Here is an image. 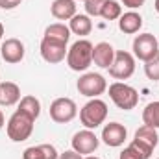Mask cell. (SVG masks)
Instances as JSON below:
<instances>
[{
    "label": "cell",
    "instance_id": "cell-24",
    "mask_svg": "<svg viewBox=\"0 0 159 159\" xmlns=\"http://www.w3.org/2000/svg\"><path fill=\"white\" fill-rule=\"evenodd\" d=\"M144 74L148 76V80L152 81H157L159 80V52L144 63Z\"/></svg>",
    "mask_w": 159,
    "mask_h": 159
},
{
    "label": "cell",
    "instance_id": "cell-4",
    "mask_svg": "<svg viewBox=\"0 0 159 159\" xmlns=\"http://www.w3.org/2000/svg\"><path fill=\"white\" fill-rule=\"evenodd\" d=\"M109 98L119 109H124V111H129L139 104V93L131 85L122 81H115L109 85Z\"/></svg>",
    "mask_w": 159,
    "mask_h": 159
},
{
    "label": "cell",
    "instance_id": "cell-1",
    "mask_svg": "<svg viewBox=\"0 0 159 159\" xmlns=\"http://www.w3.org/2000/svg\"><path fill=\"white\" fill-rule=\"evenodd\" d=\"M93 43L87 39H80L76 41L69 52H67V65L76 70V72H81V70H87L93 63Z\"/></svg>",
    "mask_w": 159,
    "mask_h": 159
},
{
    "label": "cell",
    "instance_id": "cell-12",
    "mask_svg": "<svg viewBox=\"0 0 159 159\" xmlns=\"http://www.w3.org/2000/svg\"><path fill=\"white\" fill-rule=\"evenodd\" d=\"M126 137H128V129H126L120 122H109V124H106L104 129H102V141H104L107 146H113V148L124 144Z\"/></svg>",
    "mask_w": 159,
    "mask_h": 159
},
{
    "label": "cell",
    "instance_id": "cell-6",
    "mask_svg": "<svg viewBox=\"0 0 159 159\" xmlns=\"http://www.w3.org/2000/svg\"><path fill=\"white\" fill-rule=\"evenodd\" d=\"M76 115H78V107L76 102L70 98H56L50 104V119L57 124H67L76 119Z\"/></svg>",
    "mask_w": 159,
    "mask_h": 159
},
{
    "label": "cell",
    "instance_id": "cell-29",
    "mask_svg": "<svg viewBox=\"0 0 159 159\" xmlns=\"http://www.w3.org/2000/svg\"><path fill=\"white\" fill-rule=\"evenodd\" d=\"M19 4L17 2H13V0H0V7L2 9H13V7H17Z\"/></svg>",
    "mask_w": 159,
    "mask_h": 159
},
{
    "label": "cell",
    "instance_id": "cell-21",
    "mask_svg": "<svg viewBox=\"0 0 159 159\" xmlns=\"http://www.w3.org/2000/svg\"><path fill=\"white\" fill-rule=\"evenodd\" d=\"M44 37H50V39H57L63 41V43H69L70 39V28L61 24V22H56V24H50L46 30H44Z\"/></svg>",
    "mask_w": 159,
    "mask_h": 159
},
{
    "label": "cell",
    "instance_id": "cell-31",
    "mask_svg": "<svg viewBox=\"0 0 159 159\" xmlns=\"http://www.w3.org/2000/svg\"><path fill=\"white\" fill-rule=\"evenodd\" d=\"M2 35H4V26H2V22H0V39H2Z\"/></svg>",
    "mask_w": 159,
    "mask_h": 159
},
{
    "label": "cell",
    "instance_id": "cell-30",
    "mask_svg": "<svg viewBox=\"0 0 159 159\" xmlns=\"http://www.w3.org/2000/svg\"><path fill=\"white\" fill-rule=\"evenodd\" d=\"M4 128V115H2V111H0V129Z\"/></svg>",
    "mask_w": 159,
    "mask_h": 159
},
{
    "label": "cell",
    "instance_id": "cell-3",
    "mask_svg": "<svg viewBox=\"0 0 159 159\" xmlns=\"http://www.w3.org/2000/svg\"><path fill=\"white\" fill-rule=\"evenodd\" d=\"M106 117H107V104L100 98L89 100L80 111V120L87 129H94L100 124H104Z\"/></svg>",
    "mask_w": 159,
    "mask_h": 159
},
{
    "label": "cell",
    "instance_id": "cell-32",
    "mask_svg": "<svg viewBox=\"0 0 159 159\" xmlns=\"http://www.w3.org/2000/svg\"><path fill=\"white\" fill-rule=\"evenodd\" d=\"M154 7H156V11L159 13V0H156V4H154Z\"/></svg>",
    "mask_w": 159,
    "mask_h": 159
},
{
    "label": "cell",
    "instance_id": "cell-16",
    "mask_svg": "<svg viewBox=\"0 0 159 159\" xmlns=\"http://www.w3.org/2000/svg\"><path fill=\"white\" fill-rule=\"evenodd\" d=\"M20 102V89L13 81H2L0 83V104L9 107Z\"/></svg>",
    "mask_w": 159,
    "mask_h": 159
},
{
    "label": "cell",
    "instance_id": "cell-35",
    "mask_svg": "<svg viewBox=\"0 0 159 159\" xmlns=\"http://www.w3.org/2000/svg\"><path fill=\"white\" fill-rule=\"evenodd\" d=\"M83 2H85V0H83Z\"/></svg>",
    "mask_w": 159,
    "mask_h": 159
},
{
    "label": "cell",
    "instance_id": "cell-8",
    "mask_svg": "<svg viewBox=\"0 0 159 159\" xmlns=\"http://www.w3.org/2000/svg\"><path fill=\"white\" fill-rule=\"evenodd\" d=\"M39 50H41V57H43L46 63H52V65L61 63V61L65 59L67 52H69L67 43L57 41V39H50V37H43Z\"/></svg>",
    "mask_w": 159,
    "mask_h": 159
},
{
    "label": "cell",
    "instance_id": "cell-27",
    "mask_svg": "<svg viewBox=\"0 0 159 159\" xmlns=\"http://www.w3.org/2000/svg\"><path fill=\"white\" fill-rule=\"evenodd\" d=\"M59 159H83V156L78 154L76 150H67V152L59 154Z\"/></svg>",
    "mask_w": 159,
    "mask_h": 159
},
{
    "label": "cell",
    "instance_id": "cell-20",
    "mask_svg": "<svg viewBox=\"0 0 159 159\" xmlns=\"http://www.w3.org/2000/svg\"><path fill=\"white\" fill-rule=\"evenodd\" d=\"M19 109L24 111L26 115H30L34 120H37V117L41 115V102L35 96H32V94L22 96L20 98V104H19Z\"/></svg>",
    "mask_w": 159,
    "mask_h": 159
},
{
    "label": "cell",
    "instance_id": "cell-28",
    "mask_svg": "<svg viewBox=\"0 0 159 159\" xmlns=\"http://www.w3.org/2000/svg\"><path fill=\"white\" fill-rule=\"evenodd\" d=\"M144 2H146V0H122V4H124L126 7H131V9H137V7H141Z\"/></svg>",
    "mask_w": 159,
    "mask_h": 159
},
{
    "label": "cell",
    "instance_id": "cell-33",
    "mask_svg": "<svg viewBox=\"0 0 159 159\" xmlns=\"http://www.w3.org/2000/svg\"><path fill=\"white\" fill-rule=\"evenodd\" d=\"M83 159H100V157H96V156H85Z\"/></svg>",
    "mask_w": 159,
    "mask_h": 159
},
{
    "label": "cell",
    "instance_id": "cell-19",
    "mask_svg": "<svg viewBox=\"0 0 159 159\" xmlns=\"http://www.w3.org/2000/svg\"><path fill=\"white\" fill-rule=\"evenodd\" d=\"M70 32L74 35H89L93 30V20L89 19V15H74L70 19Z\"/></svg>",
    "mask_w": 159,
    "mask_h": 159
},
{
    "label": "cell",
    "instance_id": "cell-9",
    "mask_svg": "<svg viewBox=\"0 0 159 159\" xmlns=\"http://www.w3.org/2000/svg\"><path fill=\"white\" fill-rule=\"evenodd\" d=\"M159 52V43L152 34H141L133 39V56L141 61H148L152 59Z\"/></svg>",
    "mask_w": 159,
    "mask_h": 159
},
{
    "label": "cell",
    "instance_id": "cell-23",
    "mask_svg": "<svg viewBox=\"0 0 159 159\" xmlns=\"http://www.w3.org/2000/svg\"><path fill=\"white\" fill-rule=\"evenodd\" d=\"M120 15H122V6L115 0H107L100 11V17H104L106 20H117L120 19Z\"/></svg>",
    "mask_w": 159,
    "mask_h": 159
},
{
    "label": "cell",
    "instance_id": "cell-5",
    "mask_svg": "<svg viewBox=\"0 0 159 159\" xmlns=\"http://www.w3.org/2000/svg\"><path fill=\"white\" fill-rule=\"evenodd\" d=\"M76 87H78L80 94L89 96V98H98L100 94L106 93V89H107V81H106V78H104L102 74L87 72V74H83V76L78 80Z\"/></svg>",
    "mask_w": 159,
    "mask_h": 159
},
{
    "label": "cell",
    "instance_id": "cell-14",
    "mask_svg": "<svg viewBox=\"0 0 159 159\" xmlns=\"http://www.w3.org/2000/svg\"><path fill=\"white\" fill-rule=\"evenodd\" d=\"M135 143H139V144H143V146H146L148 150H152L154 152V148L157 146L159 143V135H157V129L156 128H152V126H141L137 131H135V139H133Z\"/></svg>",
    "mask_w": 159,
    "mask_h": 159
},
{
    "label": "cell",
    "instance_id": "cell-10",
    "mask_svg": "<svg viewBox=\"0 0 159 159\" xmlns=\"http://www.w3.org/2000/svg\"><path fill=\"white\" fill-rule=\"evenodd\" d=\"M98 144H100V141H98V137L94 135V131H91V129L78 131V133H74V137H72V150H76L81 156L93 154V152L98 148Z\"/></svg>",
    "mask_w": 159,
    "mask_h": 159
},
{
    "label": "cell",
    "instance_id": "cell-34",
    "mask_svg": "<svg viewBox=\"0 0 159 159\" xmlns=\"http://www.w3.org/2000/svg\"><path fill=\"white\" fill-rule=\"evenodd\" d=\"M13 2H17V4H20V2H22V0H13Z\"/></svg>",
    "mask_w": 159,
    "mask_h": 159
},
{
    "label": "cell",
    "instance_id": "cell-13",
    "mask_svg": "<svg viewBox=\"0 0 159 159\" xmlns=\"http://www.w3.org/2000/svg\"><path fill=\"white\" fill-rule=\"evenodd\" d=\"M115 52L117 50L109 43H98L93 48V61H94V65H98L100 69H109L113 65Z\"/></svg>",
    "mask_w": 159,
    "mask_h": 159
},
{
    "label": "cell",
    "instance_id": "cell-15",
    "mask_svg": "<svg viewBox=\"0 0 159 159\" xmlns=\"http://www.w3.org/2000/svg\"><path fill=\"white\" fill-rule=\"evenodd\" d=\"M119 28H120L122 34H128V35L137 34V32L143 28V17H141L139 13H135V11H128V13L120 15Z\"/></svg>",
    "mask_w": 159,
    "mask_h": 159
},
{
    "label": "cell",
    "instance_id": "cell-17",
    "mask_svg": "<svg viewBox=\"0 0 159 159\" xmlns=\"http://www.w3.org/2000/svg\"><path fill=\"white\" fill-rule=\"evenodd\" d=\"M50 11L59 20H69L76 15V2L74 0H54Z\"/></svg>",
    "mask_w": 159,
    "mask_h": 159
},
{
    "label": "cell",
    "instance_id": "cell-18",
    "mask_svg": "<svg viewBox=\"0 0 159 159\" xmlns=\"http://www.w3.org/2000/svg\"><path fill=\"white\" fill-rule=\"evenodd\" d=\"M22 159H59V154L52 144H37V146L26 148Z\"/></svg>",
    "mask_w": 159,
    "mask_h": 159
},
{
    "label": "cell",
    "instance_id": "cell-26",
    "mask_svg": "<svg viewBox=\"0 0 159 159\" xmlns=\"http://www.w3.org/2000/svg\"><path fill=\"white\" fill-rule=\"evenodd\" d=\"M107 0H85V11L89 17H100V11Z\"/></svg>",
    "mask_w": 159,
    "mask_h": 159
},
{
    "label": "cell",
    "instance_id": "cell-25",
    "mask_svg": "<svg viewBox=\"0 0 159 159\" xmlns=\"http://www.w3.org/2000/svg\"><path fill=\"white\" fill-rule=\"evenodd\" d=\"M119 159H148V156H146L139 146H135V144L131 143L128 148H124V150L120 152Z\"/></svg>",
    "mask_w": 159,
    "mask_h": 159
},
{
    "label": "cell",
    "instance_id": "cell-7",
    "mask_svg": "<svg viewBox=\"0 0 159 159\" xmlns=\"http://www.w3.org/2000/svg\"><path fill=\"white\" fill-rule=\"evenodd\" d=\"M133 72H135V57L129 52L117 50L113 65L109 67V74L115 80H128V78H131Z\"/></svg>",
    "mask_w": 159,
    "mask_h": 159
},
{
    "label": "cell",
    "instance_id": "cell-22",
    "mask_svg": "<svg viewBox=\"0 0 159 159\" xmlns=\"http://www.w3.org/2000/svg\"><path fill=\"white\" fill-rule=\"evenodd\" d=\"M143 122L146 126H152V128H159V100L157 102H150L144 111H143Z\"/></svg>",
    "mask_w": 159,
    "mask_h": 159
},
{
    "label": "cell",
    "instance_id": "cell-2",
    "mask_svg": "<svg viewBox=\"0 0 159 159\" xmlns=\"http://www.w3.org/2000/svg\"><path fill=\"white\" fill-rule=\"evenodd\" d=\"M34 122L30 115H26L24 111L17 109L11 119L7 120V137L13 141V143H22L26 139H30L32 131H34Z\"/></svg>",
    "mask_w": 159,
    "mask_h": 159
},
{
    "label": "cell",
    "instance_id": "cell-11",
    "mask_svg": "<svg viewBox=\"0 0 159 159\" xmlns=\"http://www.w3.org/2000/svg\"><path fill=\"white\" fill-rule=\"evenodd\" d=\"M0 56H2V59L6 63H11V65L20 63L22 57H24V44H22V41L15 39V37L6 39L2 43V46H0Z\"/></svg>",
    "mask_w": 159,
    "mask_h": 159
}]
</instances>
